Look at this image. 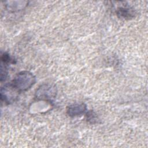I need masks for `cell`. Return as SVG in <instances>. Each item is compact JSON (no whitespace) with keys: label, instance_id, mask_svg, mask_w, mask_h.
Wrapping results in <instances>:
<instances>
[{"label":"cell","instance_id":"6da1fadb","mask_svg":"<svg viewBox=\"0 0 148 148\" xmlns=\"http://www.w3.org/2000/svg\"><path fill=\"white\" fill-rule=\"evenodd\" d=\"M36 82L35 76L30 72L22 71L17 74L12 83L20 91L30 88Z\"/></svg>","mask_w":148,"mask_h":148},{"label":"cell","instance_id":"7a4b0ae2","mask_svg":"<svg viewBox=\"0 0 148 148\" xmlns=\"http://www.w3.org/2000/svg\"><path fill=\"white\" fill-rule=\"evenodd\" d=\"M19 92L20 91L12 83H7L1 89V100L6 103H11L17 98Z\"/></svg>","mask_w":148,"mask_h":148},{"label":"cell","instance_id":"3957f363","mask_svg":"<svg viewBox=\"0 0 148 148\" xmlns=\"http://www.w3.org/2000/svg\"><path fill=\"white\" fill-rule=\"evenodd\" d=\"M56 87L50 84L41 86L36 92V97L40 99H50L56 96Z\"/></svg>","mask_w":148,"mask_h":148},{"label":"cell","instance_id":"277c9868","mask_svg":"<svg viewBox=\"0 0 148 148\" xmlns=\"http://www.w3.org/2000/svg\"><path fill=\"white\" fill-rule=\"evenodd\" d=\"M86 110L87 106L85 103H75L68 107L66 113L70 117H75L84 113Z\"/></svg>","mask_w":148,"mask_h":148},{"label":"cell","instance_id":"5b68a950","mask_svg":"<svg viewBox=\"0 0 148 148\" xmlns=\"http://www.w3.org/2000/svg\"><path fill=\"white\" fill-rule=\"evenodd\" d=\"M134 12L130 8L121 7L119 8L117 11V14L121 18L129 19L134 16Z\"/></svg>","mask_w":148,"mask_h":148},{"label":"cell","instance_id":"8992f818","mask_svg":"<svg viewBox=\"0 0 148 148\" xmlns=\"http://www.w3.org/2000/svg\"><path fill=\"white\" fill-rule=\"evenodd\" d=\"M86 117H87V120L89 123H90L91 124H94V123H97V115L92 110L89 111L87 113Z\"/></svg>","mask_w":148,"mask_h":148},{"label":"cell","instance_id":"52a82bcc","mask_svg":"<svg viewBox=\"0 0 148 148\" xmlns=\"http://www.w3.org/2000/svg\"><path fill=\"white\" fill-rule=\"evenodd\" d=\"M1 61L5 64L8 63H14V60L9 56V54L6 53H4L1 56Z\"/></svg>","mask_w":148,"mask_h":148},{"label":"cell","instance_id":"ba28073f","mask_svg":"<svg viewBox=\"0 0 148 148\" xmlns=\"http://www.w3.org/2000/svg\"><path fill=\"white\" fill-rule=\"evenodd\" d=\"M1 82H2L3 80H5L6 78V76L8 75V72L6 67L5 65V64L1 63Z\"/></svg>","mask_w":148,"mask_h":148}]
</instances>
